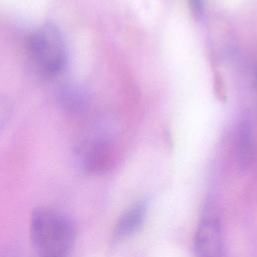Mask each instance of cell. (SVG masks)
Segmentation results:
<instances>
[{
  "label": "cell",
  "mask_w": 257,
  "mask_h": 257,
  "mask_svg": "<svg viewBox=\"0 0 257 257\" xmlns=\"http://www.w3.org/2000/svg\"><path fill=\"white\" fill-rule=\"evenodd\" d=\"M30 236L39 257H66L73 246L75 231L61 213L39 208L31 215Z\"/></svg>",
  "instance_id": "6da1fadb"
},
{
  "label": "cell",
  "mask_w": 257,
  "mask_h": 257,
  "mask_svg": "<svg viewBox=\"0 0 257 257\" xmlns=\"http://www.w3.org/2000/svg\"><path fill=\"white\" fill-rule=\"evenodd\" d=\"M59 99L63 107L70 111H81L86 106L87 97L85 92L76 85L68 84L59 91Z\"/></svg>",
  "instance_id": "52a82bcc"
},
{
  "label": "cell",
  "mask_w": 257,
  "mask_h": 257,
  "mask_svg": "<svg viewBox=\"0 0 257 257\" xmlns=\"http://www.w3.org/2000/svg\"><path fill=\"white\" fill-rule=\"evenodd\" d=\"M236 141V156L238 163L242 167H247L250 163L253 150L251 124L247 119H244L240 123Z\"/></svg>",
  "instance_id": "8992f818"
},
{
  "label": "cell",
  "mask_w": 257,
  "mask_h": 257,
  "mask_svg": "<svg viewBox=\"0 0 257 257\" xmlns=\"http://www.w3.org/2000/svg\"><path fill=\"white\" fill-rule=\"evenodd\" d=\"M256 77H257V72H256Z\"/></svg>",
  "instance_id": "9c48e42d"
},
{
  "label": "cell",
  "mask_w": 257,
  "mask_h": 257,
  "mask_svg": "<svg viewBox=\"0 0 257 257\" xmlns=\"http://www.w3.org/2000/svg\"><path fill=\"white\" fill-rule=\"evenodd\" d=\"M113 155V148L108 140L94 138L81 147L79 161L86 173L100 174L110 168Z\"/></svg>",
  "instance_id": "277c9868"
},
{
  "label": "cell",
  "mask_w": 257,
  "mask_h": 257,
  "mask_svg": "<svg viewBox=\"0 0 257 257\" xmlns=\"http://www.w3.org/2000/svg\"><path fill=\"white\" fill-rule=\"evenodd\" d=\"M148 211V205L144 201H139L126 209L118 218L113 237L116 240H123L134 235L144 224Z\"/></svg>",
  "instance_id": "5b68a950"
},
{
  "label": "cell",
  "mask_w": 257,
  "mask_h": 257,
  "mask_svg": "<svg viewBox=\"0 0 257 257\" xmlns=\"http://www.w3.org/2000/svg\"><path fill=\"white\" fill-rule=\"evenodd\" d=\"M189 6L196 18H200L204 13V0H188Z\"/></svg>",
  "instance_id": "ba28073f"
},
{
  "label": "cell",
  "mask_w": 257,
  "mask_h": 257,
  "mask_svg": "<svg viewBox=\"0 0 257 257\" xmlns=\"http://www.w3.org/2000/svg\"><path fill=\"white\" fill-rule=\"evenodd\" d=\"M27 49L31 60L45 75L61 72L67 61V52L60 31L46 24L31 33L27 40Z\"/></svg>",
  "instance_id": "7a4b0ae2"
},
{
  "label": "cell",
  "mask_w": 257,
  "mask_h": 257,
  "mask_svg": "<svg viewBox=\"0 0 257 257\" xmlns=\"http://www.w3.org/2000/svg\"><path fill=\"white\" fill-rule=\"evenodd\" d=\"M195 257H224L221 223L217 212L208 206L200 219L194 238Z\"/></svg>",
  "instance_id": "3957f363"
}]
</instances>
